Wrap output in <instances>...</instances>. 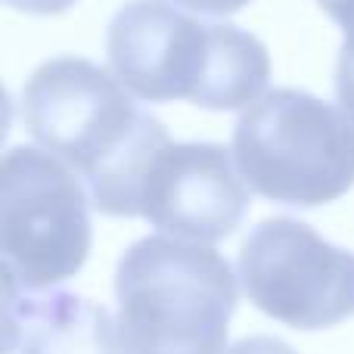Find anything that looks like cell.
<instances>
[{
  "label": "cell",
  "mask_w": 354,
  "mask_h": 354,
  "mask_svg": "<svg viewBox=\"0 0 354 354\" xmlns=\"http://www.w3.org/2000/svg\"><path fill=\"white\" fill-rule=\"evenodd\" d=\"M22 122L47 153L84 177L93 208L109 218H137L143 174L171 143L115 72L81 56L35 68L22 87Z\"/></svg>",
  "instance_id": "obj_1"
},
{
  "label": "cell",
  "mask_w": 354,
  "mask_h": 354,
  "mask_svg": "<svg viewBox=\"0 0 354 354\" xmlns=\"http://www.w3.org/2000/svg\"><path fill=\"white\" fill-rule=\"evenodd\" d=\"M109 66L134 97L243 109L270 78L268 47L236 25L199 22L165 0H128L106 28Z\"/></svg>",
  "instance_id": "obj_2"
},
{
  "label": "cell",
  "mask_w": 354,
  "mask_h": 354,
  "mask_svg": "<svg viewBox=\"0 0 354 354\" xmlns=\"http://www.w3.org/2000/svg\"><path fill=\"white\" fill-rule=\"evenodd\" d=\"M115 299L124 354H221L239 292L214 249L147 236L118 261Z\"/></svg>",
  "instance_id": "obj_3"
},
{
  "label": "cell",
  "mask_w": 354,
  "mask_h": 354,
  "mask_svg": "<svg viewBox=\"0 0 354 354\" xmlns=\"http://www.w3.org/2000/svg\"><path fill=\"white\" fill-rule=\"evenodd\" d=\"M233 159L264 199L326 205L354 187V122L314 93L277 87L239 115Z\"/></svg>",
  "instance_id": "obj_4"
},
{
  "label": "cell",
  "mask_w": 354,
  "mask_h": 354,
  "mask_svg": "<svg viewBox=\"0 0 354 354\" xmlns=\"http://www.w3.org/2000/svg\"><path fill=\"white\" fill-rule=\"evenodd\" d=\"M87 193L53 153L12 147L0 162L3 283L41 292L75 277L91 255Z\"/></svg>",
  "instance_id": "obj_5"
},
{
  "label": "cell",
  "mask_w": 354,
  "mask_h": 354,
  "mask_svg": "<svg viewBox=\"0 0 354 354\" xmlns=\"http://www.w3.org/2000/svg\"><path fill=\"white\" fill-rule=\"evenodd\" d=\"M249 301L292 330H326L354 314V255L292 218L261 221L239 252Z\"/></svg>",
  "instance_id": "obj_6"
},
{
  "label": "cell",
  "mask_w": 354,
  "mask_h": 354,
  "mask_svg": "<svg viewBox=\"0 0 354 354\" xmlns=\"http://www.w3.org/2000/svg\"><path fill=\"white\" fill-rule=\"evenodd\" d=\"M221 143H165L140 180L137 218L189 243L236 233L249 212V183Z\"/></svg>",
  "instance_id": "obj_7"
},
{
  "label": "cell",
  "mask_w": 354,
  "mask_h": 354,
  "mask_svg": "<svg viewBox=\"0 0 354 354\" xmlns=\"http://www.w3.org/2000/svg\"><path fill=\"white\" fill-rule=\"evenodd\" d=\"M3 333L10 354H124L112 314L66 289L28 292L3 283Z\"/></svg>",
  "instance_id": "obj_8"
},
{
  "label": "cell",
  "mask_w": 354,
  "mask_h": 354,
  "mask_svg": "<svg viewBox=\"0 0 354 354\" xmlns=\"http://www.w3.org/2000/svg\"><path fill=\"white\" fill-rule=\"evenodd\" d=\"M317 3L345 31L336 62V97L342 103V112L354 122V0H317Z\"/></svg>",
  "instance_id": "obj_9"
},
{
  "label": "cell",
  "mask_w": 354,
  "mask_h": 354,
  "mask_svg": "<svg viewBox=\"0 0 354 354\" xmlns=\"http://www.w3.org/2000/svg\"><path fill=\"white\" fill-rule=\"evenodd\" d=\"M224 354H299L292 351L283 339H274V336H252V339H243L236 342L230 351Z\"/></svg>",
  "instance_id": "obj_10"
},
{
  "label": "cell",
  "mask_w": 354,
  "mask_h": 354,
  "mask_svg": "<svg viewBox=\"0 0 354 354\" xmlns=\"http://www.w3.org/2000/svg\"><path fill=\"white\" fill-rule=\"evenodd\" d=\"M174 3L196 12H205V16H230V12H239L252 0H174Z\"/></svg>",
  "instance_id": "obj_11"
},
{
  "label": "cell",
  "mask_w": 354,
  "mask_h": 354,
  "mask_svg": "<svg viewBox=\"0 0 354 354\" xmlns=\"http://www.w3.org/2000/svg\"><path fill=\"white\" fill-rule=\"evenodd\" d=\"M12 10L22 12H35V16H56V12H66L68 6H75L78 0H6Z\"/></svg>",
  "instance_id": "obj_12"
}]
</instances>
